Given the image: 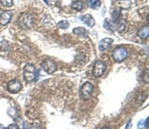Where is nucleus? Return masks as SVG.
I'll use <instances>...</instances> for the list:
<instances>
[{"instance_id": "f257e3e1", "label": "nucleus", "mask_w": 149, "mask_h": 129, "mask_svg": "<svg viewBox=\"0 0 149 129\" xmlns=\"http://www.w3.org/2000/svg\"><path fill=\"white\" fill-rule=\"evenodd\" d=\"M38 76H39V70H37L31 64H26L25 68H24V78H25V80L29 83L36 82Z\"/></svg>"}, {"instance_id": "f03ea898", "label": "nucleus", "mask_w": 149, "mask_h": 129, "mask_svg": "<svg viewBox=\"0 0 149 129\" xmlns=\"http://www.w3.org/2000/svg\"><path fill=\"white\" fill-rule=\"evenodd\" d=\"M127 50L123 47H118L116 49H114V51L112 52V59L114 60V62H122L127 58Z\"/></svg>"}, {"instance_id": "7ed1b4c3", "label": "nucleus", "mask_w": 149, "mask_h": 129, "mask_svg": "<svg viewBox=\"0 0 149 129\" xmlns=\"http://www.w3.org/2000/svg\"><path fill=\"white\" fill-rule=\"evenodd\" d=\"M105 69H107V66L102 61H97L93 67V75L95 78H100V76L103 75V73L105 71Z\"/></svg>"}, {"instance_id": "20e7f679", "label": "nucleus", "mask_w": 149, "mask_h": 129, "mask_svg": "<svg viewBox=\"0 0 149 129\" xmlns=\"http://www.w3.org/2000/svg\"><path fill=\"white\" fill-rule=\"evenodd\" d=\"M32 23H33V19L32 16L28 15V14H22L19 18V24L20 26L24 29H29V28L32 27Z\"/></svg>"}, {"instance_id": "39448f33", "label": "nucleus", "mask_w": 149, "mask_h": 129, "mask_svg": "<svg viewBox=\"0 0 149 129\" xmlns=\"http://www.w3.org/2000/svg\"><path fill=\"white\" fill-rule=\"evenodd\" d=\"M42 68L46 73L52 74L57 70V64L54 61H52V60L46 59L42 62Z\"/></svg>"}, {"instance_id": "423d86ee", "label": "nucleus", "mask_w": 149, "mask_h": 129, "mask_svg": "<svg viewBox=\"0 0 149 129\" xmlns=\"http://www.w3.org/2000/svg\"><path fill=\"white\" fill-rule=\"evenodd\" d=\"M93 90V87L91 83H86L83 85V87L81 88V97L83 99H88L90 97V95L92 94Z\"/></svg>"}, {"instance_id": "0eeeda50", "label": "nucleus", "mask_w": 149, "mask_h": 129, "mask_svg": "<svg viewBox=\"0 0 149 129\" xmlns=\"http://www.w3.org/2000/svg\"><path fill=\"white\" fill-rule=\"evenodd\" d=\"M7 88H8V90L11 94H17V92H19L21 90V88H22V85H21V83L18 82L17 80H13L8 83Z\"/></svg>"}, {"instance_id": "6e6552de", "label": "nucleus", "mask_w": 149, "mask_h": 129, "mask_svg": "<svg viewBox=\"0 0 149 129\" xmlns=\"http://www.w3.org/2000/svg\"><path fill=\"white\" fill-rule=\"evenodd\" d=\"M12 18V12L11 11H4L0 14V24L1 25H7L10 22Z\"/></svg>"}, {"instance_id": "1a4fd4ad", "label": "nucleus", "mask_w": 149, "mask_h": 129, "mask_svg": "<svg viewBox=\"0 0 149 129\" xmlns=\"http://www.w3.org/2000/svg\"><path fill=\"white\" fill-rule=\"evenodd\" d=\"M112 44V39L110 38H104L102 41L98 43V50L100 51H103V50H107L111 46Z\"/></svg>"}, {"instance_id": "9d476101", "label": "nucleus", "mask_w": 149, "mask_h": 129, "mask_svg": "<svg viewBox=\"0 0 149 129\" xmlns=\"http://www.w3.org/2000/svg\"><path fill=\"white\" fill-rule=\"evenodd\" d=\"M80 20L83 21L86 25H88V27H91V28L93 27V26H95V19H93V16L90 15V14H86V15H84V16H81Z\"/></svg>"}, {"instance_id": "9b49d317", "label": "nucleus", "mask_w": 149, "mask_h": 129, "mask_svg": "<svg viewBox=\"0 0 149 129\" xmlns=\"http://www.w3.org/2000/svg\"><path fill=\"white\" fill-rule=\"evenodd\" d=\"M74 34L77 36H80V37H86L88 36V31H86L85 28L81 27H77L73 30Z\"/></svg>"}, {"instance_id": "f8f14e48", "label": "nucleus", "mask_w": 149, "mask_h": 129, "mask_svg": "<svg viewBox=\"0 0 149 129\" xmlns=\"http://www.w3.org/2000/svg\"><path fill=\"white\" fill-rule=\"evenodd\" d=\"M149 35V27L147 25L146 26H143L142 28H140L138 31V36L140 38H142V39H145V38H147Z\"/></svg>"}, {"instance_id": "ddd939ff", "label": "nucleus", "mask_w": 149, "mask_h": 129, "mask_svg": "<svg viewBox=\"0 0 149 129\" xmlns=\"http://www.w3.org/2000/svg\"><path fill=\"white\" fill-rule=\"evenodd\" d=\"M88 4L92 9H97L100 6V0H88Z\"/></svg>"}, {"instance_id": "4468645a", "label": "nucleus", "mask_w": 149, "mask_h": 129, "mask_svg": "<svg viewBox=\"0 0 149 129\" xmlns=\"http://www.w3.org/2000/svg\"><path fill=\"white\" fill-rule=\"evenodd\" d=\"M72 7H73L74 9H76L77 11H81V9H83V7H84V3L81 1V0H78V1L74 2Z\"/></svg>"}, {"instance_id": "2eb2a0df", "label": "nucleus", "mask_w": 149, "mask_h": 129, "mask_svg": "<svg viewBox=\"0 0 149 129\" xmlns=\"http://www.w3.org/2000/svg\"><path fill=\"white\" fill-rule=\"evenodd\" d=\"M58 27L59 28H62V29H68L69 28V22L66 20H63V21H60L58 23Z\"/></svg>"}, {"instance_id": "dca6fc26", "label": "nucleus", "mask_w": 149, "mask_h": 129, "mask_svg": "<svg viewBox=\"0 0 149 129\" xmlns=\"http://www.w3.org/2000/svg\"><path fill=\"white\" fill-rule=\"evenodd\" d=\"M119 14H120V9H116L114 12H112V21L118 20Z\"/></svg>"}, {"instance_id": "f3484780", "label": "nucleus", "mask_w": 149, "mask_h": 129, "mask_svg": "<svg viewBox=\"0 0 149 129\" xmlns=\"http://www.w3.org/2000/svg\"><path fill=\"white\" fill-rule=\"evenodd\" d=\"M1 4L5 7H10L13 4V0H0Z\"/></svg>"}, {"instance_id": "a211bd4d", "label": "nucleus", "mask_w": 149, "mask_h": 129, "mask_svg": "<svg viewBox=\"0 0 149 129\" xmlns=\"http://www.w3.org/2000/svg\"><path fill=\"white\" fill-rule=\"evenodd\" d=\"M138 129H143L145 128V120H140L137 124Z\"/></svg>"}, {"instance_id": "6ab92c4d", "label": "nucleus", "mask_w": 149, "mask_h": 129, "mask_svg": "<svg viewBox=\"0 0 149 129\" xmlns=\"http://www.w3.org/2000/svg\"><path fill=\"white\" fill-rule=\"evenodd\" d=\"M7 129H19V126L17 125V124H14L13 123V124H10Z\"/></svg>"}, {"instance_id": "aec40b11", "label": "nucleus", "mask_w": 149, "mask_h": 129, "mask_svg": "<svg viewBox=\"0 0 149 129\" xmlns=\"http://www.w3.org/2000/svg\"><path fill=\"white\" fill-rule=\"evenodd\" d=\"M131 127V121H129L128 123H127V126H126V129H130Z\"/></svg>"}, {"instance_id": "412c9836", "label": "nucleus", "mask_w": 149, "mask_h": 129, "mask_svg": "<svg viewBox=\"0 0 149 129\" xmlns=\"http://www.w3.org/2000/svg\"><path fill=\"white\" fill-rule=\"evenodd\" d=\"M145 128H148V118L145 119Z\"/></svg>"}, {"instance_id": "4be33fe9", "label": "nucleus", "mask_w": 149, "mask_h": 129, "mask_svg": "<svg viewBox=\"0 0 149 129\" xmlns=\"http://www.w3.org/2000/svg\"><path fill=\"white\" fill-rule=\"evenodd\" d=\"M102 129H111V128L109 127V126H104V127H102Z\"/></svg>"}, {"instance_id": "5701e85b", "label": "nucleus", "mask_w": 149, "mask_h": 129, "mask_svg": "<svg viewBox=\"0 0 149 129\" xmlns=\"http://www.w3.org/2000/svg\"><path fill=\"white\" fill-rule=\"evenodd\" d=\"M0 129H6L5 127H4L3 125H2V124H0Z\"/></svg>"}, {"instance_id": "b1692460", "label": "nucleus", "mask_w": 149, "mask_h": 129, "mask_svg": "<svg viewBox=\"0 0 149 129\" xmlns=\"http://www.w3.org/2000/svg\"><path fill=\"white\" fill-rule=\"evenodd\" d=\"M23 126H24V129H28L27 127H26V125H25V124H24V123H23Z\"/></svg>"}, {"instance_id": "393cba45", "label": "nucleus", "mask_w": 149, "mask_h": 129, "mask_svg": "<svg viewBox=\"0 0 149 129\" xmlns=\"http://www.w3.org/2000/svg\"><path fill=\"white\" fill-rule=\"evenodd\" d=\"M44 1H45V3H46V4H49V2H48V0H44Z\"/></svg>"}, {"instance_id": "a878e982", "label": "nucleus", "mask_w": 149, "mask_h": 129, "mask_svg": "<svg viewBox=\"0 0 149 129\" xmlns=\"http://www.w3.org/2000/svg\"><path fill=\"white\" fill-rule=\"evenodd\" d=\"M118 1H123V0H118Z\"/></svg>"}]
</instances>
